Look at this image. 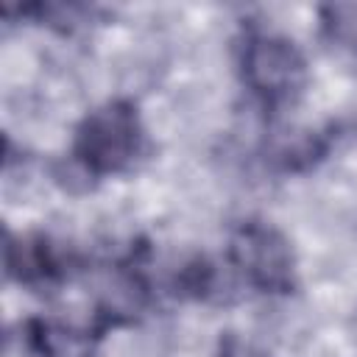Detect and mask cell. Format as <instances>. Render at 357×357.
I'll return each instance as SVG.
<instances>
[{"mask_svg": "<svg viewBox=\"0 0 357 357\" xmlns=\"http://www.w3.org/2000/svg\"><path fill=\"white\" fill-rule=\"evenodd\" d=\"M226 265L248 290L259 296L290 298L301 290L293 240L268 218L248 215L231 223L226 237Z\"/></svg>", "mask_w": 357, "mask_h": 357, "instance_id": "3957f363", "label": "cell"}, {"mask_svg": "<svg viewBox=\"0 0 357 357\" xmlns=\"http://www.w3.org/2000/svg\"><path fill=\"white\" fill-rule=\"evenodd\" d=\"M318 39L349 59H357V3H324L315 8Z\"/></svg>", "mask_w": 357, "mask_h": 357, "instance_id": "ba28073f", "label": "cell"}, {"mask_svg": "<svg viewBox=\"0 0 357 357\" xmlns=\"http://www.w3.org/2000/svg\"><path fill=\"white\" fill-rule=\"evenodd\" d=\"M92 326H73L50 315H33L20 324V346L28 357H89L98 346Z\"/></svg>", "mask_w": 357, "mask_h": 357, "instance_id": "5b68a950", "label": "cell"}, {"mask_svg": "<svg viewBox=\"0 0 357 357\" xmlns=\"http://www.w3.org/2000/svg\"><path fill=\"white\" fill-rule=\"evenodd\" d=\"M215 357H271V354L237 332H220L218 346H215Z\"/></svg>", "mask_w": 357, "mask_h": 357, "instance_id": "30bf717a", "label": "cell"}, {"mask_svg": "<svg viewBox=\"0 0 357 357\" xmlns=\"http://www.w3.org/2000/svg\"><path fill=\"white\" fill-rule=\"evenodd\" d=\"M6 14H20V20H31L36 25L61 33L81 31L106 17L100 6H86V3H28V6H8Z\"/></svg>", "mask_w": 357, "mask_h": 357, "instance_id": "52a82bcc", "label": "cell"}, {"mask_svg": "<svg viewBox=\"0 0 357 357\" xmlns=\"http://www.w3.org/2000/svg\"><path fill=\"white\" fill-rule=\"evenodd\" d=\"M153 153V139L134 98H109L75 123L67 167L84 181V187L134 176Z\"/></svg>", "mask_w": 357, "mask_h": 357, "instance_id": "6da1fadb", "label": "cell"}, {"mask_svg": "<svg viewBox=\"0 0 357 357\" xmlns=\"http://www.w3.org/2000/svg\"><path fill=\"white\" fill-rule=\"evenodd\" d=\"M340 139V123H326L321 128H307L293 137H282L268 148L265 165L279 176H304L329 159Z\"/></svg>", "mask_w": 357, "mask_h": 357, "instance_id": "8992f818", "label": "cell"}, {"mask_svg": "<svg viewBox=\"0 0 357 357\" xmlns=\"http://www.w3.org/2000/svg\"><path fill=\"white\" fill-rule=\"evenodd\" d=\"M234 73L251 100L271 114L296 106L312 78L301 45L257 22L243 25L234 39Z\"/></svg>", "mask_w": 357, "mask_h": 357, "instance_id": "7a4b0ae2", "label": "cell"}, {"mask_svg": "<svg viewBox=\"0 0 357 357\" xmlns=\"http://www.w3.org/2000/svg\"><path fill=\"white\" fill-rule=\"evenodd\" d=\"M3 271L8 282L31 293H53L81 271V254L47 231L6 229Z\"/></svg>", "mask_w": 357, "mask_h": 357, "instance_id": "277c9868", "label": "cell"}, {"mask_svg": "<svg viewBox=\"0 0 357 357\" xmlns=\"http://www.w3.org/2000/svg\"><path fill=\"white\" fill-rule=\"evenodd\" d=\"M170 290L176 298H184V301H209L220 293V271L212 259H206L204 254H195L176 271Z\"/></svg>", "mask_w": 357, "mask_h": 357, "instance_id": "9c48e42d", "label": "cell"}]
</instances>
